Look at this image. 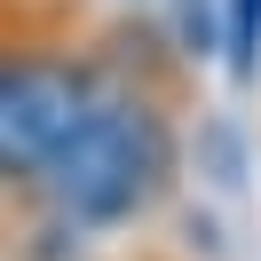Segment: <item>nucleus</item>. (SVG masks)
Returning a JSON list of instances; mask_svg holds the SVG:
<instances>
[{
  "label": "nucleus",
  "instance_id": "6",
  "mask_svg": "<svg viewBox=\"0 0 261 261\" xmlns=\"http://www.w3.org/2000/svg\"><path fill=\"white\" fill-rule=\"evenodd\" d=\"M150 261H159V253H150Z\"/></svg>",
  "mask_w": 261,
  "mask_h": 261
},
{
  "label": "nucleus",
  "instance_id": "3",
  "mask_svg": "<svg viewBox=\"0 0 261 261\" xmlns=\"http://www.w3.org/2000/svg\"><path fill=\"white\" fill-rule=\"evenodd\" d=\"M222 71L238 87L261 80V0H222Z\"/></svg>",
  "mask_w": 261,
  "mask_h": 261
},
{
  "label": "nucleus",
  "instance_id": "1",
  "mask_svg": "<svg viewBox=\"0 0 261 261\" xmlns=\"http://www.w3.org/2000/svg\"><path fill=\"white\" fill-rule=\"evenodd\" d=\"M190 56L166 40V24L150 16H111L103 24V80L87 119L71 127L64 159H56L40 206L56 222H71L80 238L103 229H135L182 190V159H190Z\"/></svg>",
  "mask_w": 261,
  "mask_h": 261
},
{
  "label": "nucleus",
  "instance_id": "5",
  "mask_svg": "<svg viewBox=\"0 0 261 261\" xmlns=\"http://www.w3.org/2000/svg\"><path fill=\"white\" fill-rule=\"evenodd\" d=\"M127 8H143V0H127Z\"/></svg>",
  "mask_w": 261,
  "mask_h": 261
},
{
  "label": "nucleus",
  "instance_id": "2",
  "mask_svg": "<svg viewBox=\"0 0 261 261\" xmlns=\"http://www.w3.org/2000/svg\"><path fill=\"white\" fill-rule=\"evenodd\" d=\"M103 80V24L71 0H0V229L40 214Z\"/></svg>",
  "mask_w": 261,
  "mask_h": 261
},
{
  "label": "nucleus",
  "instance_id": "4",
  "mask_svg": "<svg viewBox=\"0 0 261 261\" xmlns=\"http://www.w3.org/2000/svg\"><path fill=\"white\" fill-rule=\"evenodd\" d=\"M166 40L190 64H214L222 56V0H166Z\"/></svg>",
  "mask_w": 261,
  "mask_h": 261
}]
</instances>
